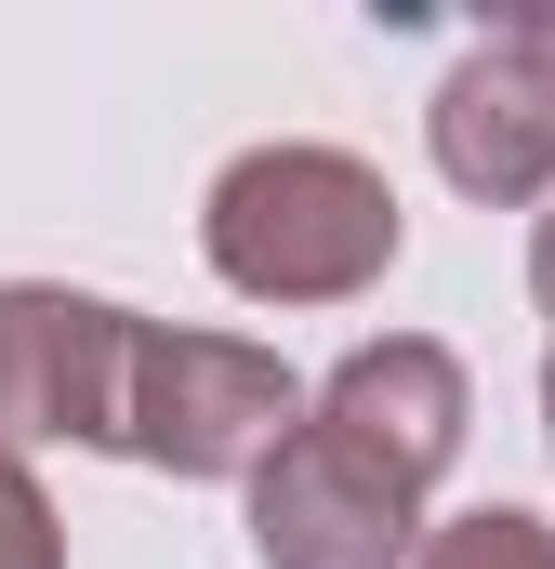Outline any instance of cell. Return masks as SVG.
Segmentation results:
<instances>
[{"mask_svg":"<svg viewBox=\"0 0 555 569\" xmlns=\"http://www.w3.org/2000/svg\"><path fill=\"white\" fill-rule=\"evenodd\" d=\"M411 569H555V530H543V517H516V503H476V517L423 530Z\"/></svg>","mask_w":555,"mask_h":569,"instance_id":"cell-7","label":"cell"},{"mask_svg":"<svg viewBox=\"0 0 555 569\" xmlns=\"http://www.w3.org/2000/svg\"><path fill=\"white\" fill-rule=\"evenodd\" d=\"M212 266L252 305H344L397 266V186L344 146H252L212 186Z\"/></svg>","mask_w":555,"mask_h":569,"instance_id":"cell-1","label":"cell"},{"mask_svg":"<svg viewBox=\"0 0 555 569\" xmlns=\"http://www.w3.org/2000/svg\"><path fill=\"white\" fill-rule=\"evenodd\" d=\"M436 172L463 199L555 186V13H490L476 53L436 80Z\"/></svg>","mask_w":555,"mask_h":569,"instance_id":"cell-5","label":"cell"},{"mask_svg":"<svg viewBox=\"0 0 555 569\" xmlns=\"http://www.w3.org/2000/svg\"><path fill=\"white\" fill-rule=\"evenodd\" d=\"M0 569H67V530H53V503L13 450H0Z\"/></svg>","mask_w":555,"mask_h":569,"instance_id":"cell-8","label":"cell"},{"mask_svg":"<svg viewBox=\"0 0 555 569\" xmlns=\"http://www.w3.org/2000/svg\"><path fill=\"white\" fill-rule=\"evenodd\" d=\"M133 331H145V318L93 305V291L13 279V291H0V450H27V437H93V450H120Z\"/></svg>","mask_w":555,"mask_h":569,"instance_id":"cell-4","label":"cell"},{"mask_svg":"<svg viewBox=\"0 0 555 569\" xmlns=\"http://www.w3.org/2000/svg\"><path fill=\"white\" fill-rule=\"evenodd\" d=\"M304 411H317V398L278 371L265 345H225V331H133L120 450L159 463V477H265Z\"/></svg>","mask_w":555,"mask_h":569,"instance_id":"cell-2","label":"cell"},{"mask_svg":"<svg viewBox=\"0 0 555 569\" xmlns=\"http://www.w3.org/2000/svg\"><path fill=\"white\" fill-rule=\"evenodd\" d=\"M543 411H555V358H543Z\"/></svg>","mask_w":555,"mask_h":569,"instance_id":"cell-10","label":"cell"},{"mask_svg":"<svg viewBox=\"0 0 555 569\" xmlns=\"http://www.w3.org/2000/svg\"><path fill=\"white\" fill-rule=\"evenodd\" d=\"M529 291H543V318H555V212H543V239H529Z\"/></svg>","mask_w":555,"mask_h":569,"instance_id":"cell-9","label":"cell"},{"mask_svg":"<svg viewBox=\"0 0 555 569\" xmlns=\"http://www.w3.org/2000/svg\"><path fill=\"white\" fill-rule=\"evenodd\" d=\"M252 557L265 569H397V557H423V490H397L357 437H331L304 411L291 450L252 477Z\"/></svg>","mask_w":555,"mask_h":569,"instance_id":"cell-3","label":"cell"},{"mask_svg":"<svg viewBox=\"0 0 555 569\" xmlns=\"http://www.w3.org/2000/svg\"><path fill=\"white\" fill-rule=\"evenodd\" d=\"M317 425L357 437L397 490H436L450 450H463V358L423 345V331H384V345H357V358L317 385Z\"/></svg>","mask_w":555,"mask_h":569,"instance_id":"cell-6","label":"cell"}]
</instances>
